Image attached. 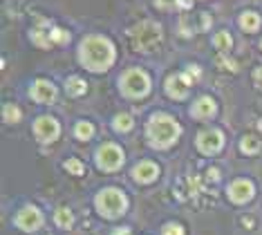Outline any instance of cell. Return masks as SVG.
Here are the masks:
<instances>
[{"instance_id": "obj_1", "label": "cell", "mask_w": 262, "mask_h": 235, "mask_svg": "<svg viewBox=\"0 0 262 235\" xmlns=\"http://www.w3.org/2000/svg\"><path fill=\"white\" fill-rule=\"evenodd\" d=\"M78 61L90 72H106L114 63V45L106 36H85L78 45Z\"/></svg>"}, {"instance_id": "obj_20", "label": "cell", "mask_w": 262, "mask_h": 235, "mask_svg": "<svg viewBox=\"0 0 262 235\" xmlns=\"http://www.w3.org/2000/svg\"><path fill=\"white\" fill-rule=\"evenodd\" d=\"M2 119H5V123H18L23 119V112L16 108L14 103H5L2 105Z\"/></svg>"}, {"instance_id": "obj_9", "label": "cell", "mask_w": 262, "mask_h": 235, "mask_svg": "<svg viewBox=\"0 0 262 235\" xmlns=\"http://www.w3.org/2000/svg\"><path fill=\"white\" fill-rule=\"evenodd\" d=\"M34 134H36L38 141L49 143L61 134V126H58V121L52 119V117H38L36 123H34Z\"/></svg>"}, {"instance_id": "obj_14", "label": "cell", "mask_w": 262, "mask_h": 235, "mask_svg": "<svg viewBox=\"0 0 262 235\" xmlns=\"http://www.w3.org/2000/svg\"><path fill=\"white\" fill-rule=\"evenodd\" d=\"M215 110H218V105H215L213 99L211 97H199L197 101L193 103L190 114H193L195 119H211L215 114Z\"/></svg>"}, {"instance_id": "obj_17", "label": "cell", "mask_w": 262, "mask_h": 235, "mask_svg": "<svg viewBox=\"0 0 262 235\" xmlns=\"http://www.w3.org/2000/svg\"><path fill=\"white\" fill-rule=\"evenodd\" d=\"M74 134H76V139H81V141H87V139L94 137V126L90 121H78L76 126H74Z\"/></svg>"}, {"instance_id": "obj_12", "label": "cell", "mask_w": 262, "mask_h": 235, "mask_svg": "<svg viewBox=\"0 0 262 235\" xmlns=\"http://www.w3.org/2000/svg\"><path fill=\"white\" fill-rule=\"evenodd\" d=\"M253 184L249 179H235L228 186V197H231V201H235V204H247L249 200H253Z\"/></svg>"}, {"instance_id": "obj_27", "label": "cell", "mask_w": 262, "mask_h": 235, "mask_svg": "<svg viewBox=\"0 0 262 235\" xmlns=\"http://www.w3.org/2000/svg\"><path fill=\"white\" fill-rule=\"evenodd\" d=\"M253 81H256V83L262 88V67H258L256 72H253Z\"/></svg>"}, {"instance_id": "obj_21", "label": "cell", "mask_w": 262, "mask_h": 235, "mask_svg": "<svg viewBox=\"0 0 262 235\" xmlns=\"http://www.w3.org/2000/svg\"><path fill=\"white\" fill-rule=\"evenodd\" d=\"M213 45H215V49H220V52H228L233 45L231 34H228V32H218V34L213 36Z\"/></svg>"}, {"instance_id": "obj_19", "label": "cell", "mask_w": 262, "mask_h": 235, "mask_svg": "<svg viewBox=\"0 0 262 235\" xmlns=\"http://www.w3.org/2000/svg\"><path fill=\"white\" fill-rule=\"evenodd\" d=\"M132 126H135V121H132L130 114H116L114 121H112V128H114L116 133H128V130H132Z\"/></svg>"}, {"instance_id": "obj_7", "label": "cell", "mask_w": 262, "mask_h": 235, "mask_svg": "<svg viewBox=\"0 0 262 235\" xmlns=\"http://www.w3.org/2000/svg\"><path fill=\"white\" fill-rule=\"evenodd\" d=\"M193 81H195V78L190 76L188 72L170 74V76L166 78V94H168L170 99H177V101H182V99H186V94H188Z\"/></svg>"}, {"instance_id": "obj_10", "label": "cell", "mask_w": 262, "mask_h": 235, "mask_svg": "<svg viewBox=\"0 0 262 235\" xmlns=\"http://www.w3.org/2000/svg\"><path fill=\"white\" fill-rule=\"evenodd\" d=\"M40 224H43V213L38 208H34V206H25L16 215V226L23 231H36Z\"/></svg>"}, {"instance_id": "obj_29", "label": "cell", "mask_w": 262, "mask_h": 235, "mask_svg": "<svg viewBox=\"0 0 262 235\" xmlns=\"http://www.w3.org/2000/svg\"><path fill=\"white\" fill-rule=\"evenodd\" d=\"M114 235H130V229H121V231H116Z\"/></svg>"}, {"instance_id": "obj_18", "label": "cell", "mask_w": 262, "mask_h": 235, "mask_svg": "<svg viewBox=\"0 0 262 235\" xmlns=\"http://www.w3.org/2000/svg\"><path fill=\"white\" fill-rule=\"evenodd\" d=\"M54 222H56L61 229H72V224H74V215H72V211L70 208H58L56 211V215H54Z\"/></svg>"}, {"instance_id": "obj_6", "label": "cell", "mask_w": 262, "mask_h": 235, "mask_svg": "<svg viewBox=\"0 0 262 235\" xmlns=\"http://www.w3.org/2000/svg\"><path fill=\"white\" fill-rule=\"evenodd\" d=\"M123 150L119 146H114V143H103L101 148L97 150V166L101 168V170H116V168L123 166Z\"/></svg>"}, {"instance_id": "obj_30", "label": "cell", "mask_w": 262, "mask_h": 235, "mask_svg": "<svg viewBox=\"0 0 262 235\" xmlns=\"http://www.w3.org/2000/svg\"><path fill=\"white\" fill-rule=\"evenodd\" d=\"M260 47H262V43H260Z\"/></svg>"}, {"instance_id": "obj_28", "label": "cell", "mask_w": 262, "mask_h": 235, "mask_svg": "<svg viewBox=\"0 0 262 235\" xmlns=\"http://www.w3.org/2000/svg\"><path fill=\"white\" fill-rule=\"evenodd\" d=\"M175 2H177L180 7H190V5H193V0H175Z\"/></svg>"}, {"instance_id": "obj_3", "label": "cell", "mask_w": 262, "mask_h": 235, "mask_svg": "<svg viewBox=\"0 0 262 235\" xmlns=\"http://www.w3.org/2000/svg\"><path fill=\"white\" fill-rule=\"evenodd\" d=\"M94 204H97V211L101 213L103 217H110V220L123 215L128 208L126 195H123L121 191H116V188H106V191H101L97 195V200H94Z\"/></svg>"}, {"instance_id": "obj_5", "label": "cell", "mask_w": 262, "mask_h": 235, "mask_svg": "<svg viewBox=\"0 0 262 235\" xmlns=\"http://www.w3.org/2000/svg\"><path fill=\"white\" fill-rule=\"evenodd\" d=\"M132 40H135V47L139 52H152V49L159 45L161 40V27L152 20H144L137 27H132Z\"/></svg>"}, {"instance_id": "obj_23", "label": "cell", "mask_w": 262, "mask_h": 235, "mask_svg": "<svg viewBox=\"0 0 262 235\" xmlns=\"http://www.w3.org/2000/svg\"><path fill=\"white\" fill-rule=\"evenodd\" d=\"M70 32H65V30H61V27H54L52 32H49V40H52V45H65V43H70Z\"/></svg>"}, {"instance_id": "obj_2", "label": "cell", "mask_w": 262, "mask_h": 235, "mask_svg": "<svg viewBox=\"0 0 262 235\" xmlns=\"http://www.w3.org/2000/svg\"><path fill=\"white\" fill-rule=\"evenodd\" d=\"M182 134L180 123L168 114H152L148 126H146V137L152 148H168L177 141Z\"/></svg>"}, {"instance_id": "obj_11", "label": "cell", "mask_w": 262, "mask_h": 235, "mask_svg": "<svg viewBox=\"0 0 262 235\" xmlns=\"http://www.w3.org/2000/svg\"><path fill=\"white\" fill-rule=\"evenodd\" d=\"M29 97L34 99L36 103H52L54 99H56V88H54L52 81L38 78V81H34V83H32Z\"/></svg>"}, {"instance_id": "obj_24", "label": "cell", "mask_w": 262, "mask_h": 235, "mask_svg": "<svg viewBox=\"0 0 262 235\" xmlns=\"http://www.w3.org/2000/svg\"><path fill=\"white\" fill-rule=\"evenodd\" d=\"M65 170L72 172V175H83V172H85V166H83L78 159H68V162H65Z\"/></svg>"}, {"instance_id": "obj_25", "label": "cell", "mask_w": 262, "mask_h": 235, "mask_svg": "<svg viewBox=\"0 0 262 235\" xmlns=\"http://www.w3.org/2000/svg\"><path fill=\"white\" fill-rule=\"evenodd\" d=\"M161 235H184V229H182L180 224H175V222H168V224H164V229H161Z\"/></svg>"}, {"instance_id": "obj_22", "label": "cell", "mask_w": 262, "mask_h": 235, "mask_svg": "<svg viewBox=\"0 0 262 235\" xmlns=\"http://www.w3.org/2000/svg\"><path fill=\"white\" fill-rule=\"evenodd\" d=\"M240 150L247 152V155H256V152L260 150V139L253 137V134H247V137L242 139V143H240Z\"/></svg>"}, {"instance_id": "obj_15", "label": "cell", "mask_w": 262, "mask_h": 235, "mask_svg": "<svg viewBox=\"0 0 262 235\" xmlns=\"http://www.w3.org/2000/svg\"><path fill=\"white\" fill-rule=\"evenodd\" d=\"M65 92H68L70 97H81V94L87 92V83L78 76H70L68 81H65Z\"/></svg>"}, {"instance_id": "obj_16", "label": "cell", "mask_w": 262, "mask_h": 235, "mask_svg": "<svg viewBox=\"0 0 262 235\" xmlns=\"http://www.w3.org/2000/svg\"><path fill=\"white\" fill-rule=\"evenodd\" d=\"M240 27H242L244 32H258V27H260V16H258L256 11H244V14L240 16Z\"/></svg>"}, {"instance_id": "obj_26", "label": "cell", "mask_w": 262, "mask_h": 235, "mask_svg": "<svg viewBox=\"0 0 262 235\" xmlns=\"http://www.w3.org/2000/svg\"><path fill=\"white\" fill-rule=\"evenodd\" d=\"M220 65H226V69H231V72H235V63H233V61H226V59H220L218 61Z\"/></svg>"}, {"instance_id": "obj_8", "label": "cell", "mask_w": 262, "mask_h": 235, "mask_svg": "<svg viewBox=\"0 0 262 235\" xmlns=\"http://www.w3.org/2000/svg\"><path fill=\"white\" fill-rule=\"evenodd\" d=\"M222 146H224V134L220 130H215V128L202 130L197 134V148L204 155H215V152L222 150Z\"/></svg>"}, {"instance_id": "obj_4", "label": "cell", "mask_w": 262, "mask_h": 235, "mask_svg": "<svg viewBox=\"0 0 262 235\" xmlns=\"http://www.w3.org/2000/svg\"><path fill=\"white\" fill-rule=\"evenodd\" d=\"M119 88L128 99H141L150 92V76L144 69H126L123 76L119 78Z\"/></svg>"}, {"instance_id": "obj_13", "label": "cell", "mask_w": 262, "mask_h": 235, "mask_svg": "<svg viewBox=\"0 0 262 235\" xmlns=\"http://www.w3.org/2000/svg\"><path fill=\"white\" fill-rule=\"evenodd\" d=\"M157 175H159V166L152 162H141L132 168V179L139 184H150L157 179Z\"/></svg>"}]
</instances>
